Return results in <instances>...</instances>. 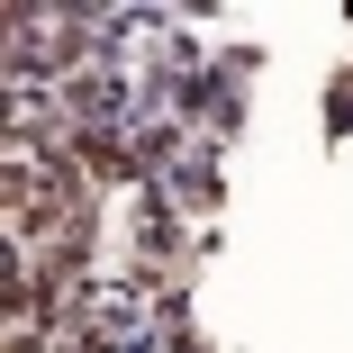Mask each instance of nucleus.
<instances>
[{"label":"nucleus","instance_id":"f257e3e1","mask_svg":"<svg viewBox=\"0 0 353 353\" xmlns=\"http://www.w3.org/2000/svg\"><path fill=\"white\" fill-rule=\"evenodd\" d=\"M163 190H172V208H181V218L199 227V218H218V199H227V172H218V154L199 145V154H190V163L163 181Z\"/></svg>","mask_w":353,"mask_h":353},{"label":"nucleus","instance_id":"f03ea898","mask_svg":"<svg viewBox=\"0 0 353 353\" xmlns=\"http://www.w3.org/2000/svg\"><path fill=\"white\" fill-rule=\"evenodd\" d=\"M218 73H227V82H254V73H263V46H227Z\"/></svg>","mask_w":353,"mask_h":353},{"label":"nucleus","instance_id":"7ed1b4c3","mask_svg":"<svg viewBox=\"0 0 353 353\" xmlns=\"http://www.w3.org/2000/svg\"><path fill=\"white\" fill-rule=\"evenodd\" d=\"M163 353H199V344H163Z\"/></svg>","mask_w":353,"mask_h":353}]
</instances>
